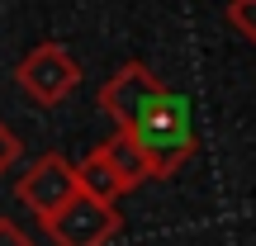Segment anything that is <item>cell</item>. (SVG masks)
I'll return each instance as SVG.
<instances>
[]
</instances>
